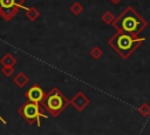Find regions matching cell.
I'll use <instances>...</instances> for the list:
<instances>
[{"mask_svg": "<svg viewBox=\"0 0 150 135\" xmlns=\"http://www.w3.org/2000/svg\"><path fill=\"white\" fill-rule=\"evenodd\" d=\"M89 54H90V56H91L94 60H98V59L103 55V50L101 49V47H98V46H94V47L90 49Z\"/></svg>", "mask_w": 150, "mask_h": 135, "instance_id": "14", "label": "cell"}, {"mask_svg": "<svg viewBox=\"0 0 150 135\" xmlns=\"http://www.w3.org/2000/svg\"><path fill=\"white\" fill-rule=\"evenodd\" d=\"M1 74L5 76V77H11L14 73H15V69L14 67H9V66H2L1 67Z\"/></svg>", "mask_w": 150, "mask_h": 135, "instance_id": "15", "label": "cell"}, {"mask_svg": "<svg viewBox=\"0 0 150 135\" xmlns=\"http://www.w3.org/2000/svg\"><path fill=\"white\" fill-rule=\"evenodd\" d=\"M83 6H82V4L81 2H79V1H75V2H73L71 5H70V7H69V11L75 15V16H79L82 12H83Z\"/></svg>", "mask_w": 150, "mask_h": 135, "instance_id": "11", "label": "cell"}, {"mask_svg": "<svg viewBox=\"0 0 150 135\" xmlns=\"http://www.w3.org/2000/svg\"><path fill=\"white\" fill-rule=\"evenodd\" d=\"M145 41V38L132 36L128 33L117 31L112 36L109 38L108 45L122 58L129 59L132 53Z\"/></svg>", "mask_w": 150, "mask_h": 135, "instance_id": "2", "label": "cell"}, {"mask_svg": "<svg viewBox=\"0 0 150 135\" xmlns=\"http://www.w3.org/2000/svg\"><path fill=\"white\" fill-rule=\"evenodd\" d=\"M109 1H110L112 5H117V4H120L122 0H109Z\"/></svg>", "mask_w": 150, "mask_h": 135, "instance_id": "17", "label": "cell"}, {"mask_svg": "<svg viewBox=\"0 0 150 135\" xmlns=\"http://www.w3.org/2000/svg\"><path fill=\"white\" fill-rule=\"evenodd\" d=\"M18 114L22 116V119L28 123L33 124L36 123L38 127H41V119H47V114L45 113V109L35 102L27 101L23 104H21L18 109Z\"/></svg>", "mask_w": 150, "mask_h": 135, "instance_id": "4", "label": "cell"}, {"mask_svg": "<svg viewBox=\"0 0 150 135\" xmlns=\"http://www.w3.org/2000/svg\"><path fill=\"white\" fill-rule=\"evenodd\" d=\"M138 113L139 115H142L143 117H148L150 115V104L148 102H143L141 103V106L138 107Z\"/></svg>", "mask_w": 150, "mask_h": 135, "instance_id": "13", "label": "cell"}, {"mask_svg": "<svg viewBox=\"0 0 150 135\" xmlns=\"http://www.w3.org/2000/svg\"><path fill=\"white\" fill-rule=\"evenodd\" d=\"M28 82H29V77L25 72H19L13 77V83L19 88H23Z\"/></svg>", "mask_w": 150, "mask_h": 135, "instance_id": "8", "label": "cell"}, {"mask_svg": "<svg viewBox=\"0 0 150 135\" xmlns=\"http://www.w3.org/2000/svg\"><path fill=\"white\" fill-rule=\"evenodd\" d=\"M26 0H0V16L9 22L18 14L19 9H26Z\"/></svg>", "mask_w": 150, "mask_h": 135, "instance_id": "5", "label": "cell"}, {"mask_svg": "<svg viewBox=\"0 0 150 135\" xmlns=\"http://www.w3.org/2000/svg\"><path fill=\"white\" fill-rule=\"evenodd\" d=\"M40 15H41V13L36 7H28V8L25 9V16L30 22L36 21L40 18Z\"/></svg>", "mask_w": 150, "mask_h": 135, "instance_id": "9", "label": "cell"}, {"mask_svg": "<svg viewBox=\"0 0 150 135\" xmlns=\"http://www.w3.org/2000/svg\"><path fill=\"white\" fill-rule=\"evenodd\" d=\"M0 122H1L2 124H6V123H7V121L5 120V117H4V116H2L1 114H0Z\"/></svg>", "mask_w": 150, "mask_h": 135, "instance_id": "16", "label": "cell"}, {"mask_svg": "<svg viewBox=\"0 0 150 135\" xmlns=\"http://www.w3.org/2000/svg\"><path fill=\"white\" fill-rule=\"evenodd\" d=\"M18 63L16 58L12 54V53H6L1 59H0V65L1 66H9V67H14Z\"/></svg>", "mask_w": 150, "mask_h": 135, "instance_id": "10", "label": "cell"}, {"mask_svg": "<svg viewBox=\"0 0 150 135\" xmlns=\"http://www.w3.org/2000/svg\"><path fill=\"white\" fill-rule=\"evenodd\" d=\"M115 15H114V13L112 12H110V11H105L102 15H101V20L105 23V25H112V22H114V20H115Z\"/></svg>", "mask_w": 150, "mask_h": 135, "instance_id": "12", "label": "cell"}, {"mask_svg": "<svg viewBox=\"0 0 150 135\" xmlns=\"http://www.w3.org/2000/svg\"><path fill=\"white\" fill-rule=\"evenodd\" d=\"M46 94L47 93L42 89L41 86H39L38 83H34L25 92V97L27 99V101L35 102V103H42L46 97Z\"/></svg>", "mask_w": 150, "mask_h": 135, "instance_id": "6", "label": "cell"}, {"mask_svg": "<svg viewBox=\"0 0 150 135\" xmlns=\"http://www.w3.org/2000/svg\"><path fill=\"white\" fill-rule=\"evenodd\" d=\"M89 103H90V100L83 92H77L75 96L70 99V106H73L77 112H82Z\"/></svg>", "mask_w": 150, "mask_h": 135, "instance_id": "7", "label": "cell"}, {"mask_svg": "<svg viewBox=\"0 0 150 135\" xmlns=\"http://www.w3.org/2000/svg\"><path fill=\"white\" fill-rule=\"evenodd\" d=\"M69 104H70V100L57 87H53L46 94V97L42 102L43 109L47 110L54 117L59 116Z\"/></svg>", "mask_w": 150, "mask_h": 135, "instance_id": "3", "label": "cell"}, {"mask_svg": "<svg viewBox=\"0 0 150 135\" xmlns=\"http://www.w3.org/2000/svg\"><path fill=\"white\" fill-rule=\"evenodd\" d=\"M112 27L116 31L128 33L132 36H138L148 27V21L131 6H128L114 20Z\"/></svg>", "mask_w": 150, "mask_h": 135, "instance_id": "1", "label": "cell"}]
</instances>
